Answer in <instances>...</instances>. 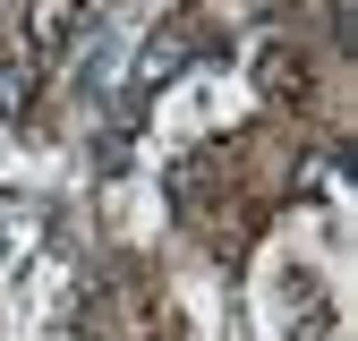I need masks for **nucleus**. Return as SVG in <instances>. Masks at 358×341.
Returning <instances> with one entry per match:
<instances>
[{
    "label": "nucleus",
    "mask_w": 358,
    "mask_h": 341,
    "mask_svg": "<svg viewBox=\"0 0 358 341\" xmlns=\"http://www.w3.org/2000/svg\"><path fill=\"white\" fill-rule=\"evenodd\" d=\"M77 34H85V0H34L26 9V52L34 60H60Z\"/></svg>",
    "instance_id": "obj_1"
},
{
    "label": "nucleus",
    "mask_w": 358,
    "mask_h": 341,
    "mask_svg": "<svg viewBox=\"0 0 358 341\" xmlns=\"http://www.w3.org/2000/svg\"><path fill=\"white\" fill-rule=\"evenodd\" d=\"M188 52H196V43H188V34H162V43H154V52L137 60V94H145V85H162V77H171L179 60H188ZM137 94H128V103H137Z\"/></svg>",
    "instance_id": "obj_2"
},
{
    "label": "nucleus",
    "mask_w": 358,
    "mask_h": 341,
    "mask_svg": "<svg viewBox=\"0 0 358 341\" xmlns=\"http://www.w3.org/2000/svg\"><path fill=\"white\" fill-rule=\"evenodd\" d=\"M256 77H264V94H307V60L299 52H264Z\"/></svg>",
    "instance_id": "obj_3"
}]
</instances>
